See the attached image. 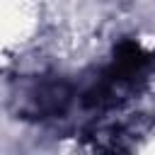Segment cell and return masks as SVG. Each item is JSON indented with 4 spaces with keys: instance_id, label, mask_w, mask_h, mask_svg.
Instances as JSON below:
<instances>
[{
    "instance_id": "6da1fadb",
    "label": "cell",
    "mask_w": 155,
    "mask_h": 155,
    "mask_svg": "<svg viewBox=\"0 0 155 155\" xmlns=\"http://www.w3.org/2000/svg\"><path fill=\"white\" fill-rule=\"evenodd\" d=\"M19 111L29 119H48L65 111L70 102V87L63 80H39L22 90L17 97Z\"/></svg>"
}]
</instances>
